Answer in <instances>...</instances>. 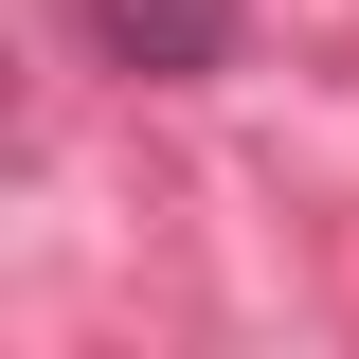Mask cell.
Returning a JSON list of instances; mask_svg holds the SVG:
<instances>
[{"instance_id":"1","label":"cell","mask_w":359,"mask_h":359,"mask_svg":"<svg viewBox=\"0 0 359 359\" xmlns=\"http://www.w3.org/2000/svg\"><path fill=\"white\" fill-rule=\"evenodd\" d=\"M54 18L90 36V72H126V90H198L252 36V0H54Z\"/></svg>"}]
</instances>
